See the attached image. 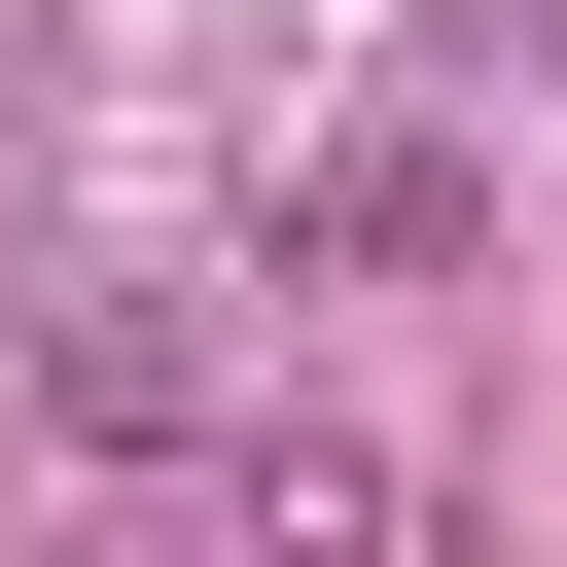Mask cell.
Masks as SVG:
<instances>
[{
  "label": "cell",
  "instance_id": "cell-3",
  "mask_svg": "<svg viewBox=\"0 0 567 567\" xmlns=\"http://www.w3.org/2000/svg\"><path fill=\"white\" fill-rule=\"evenodd\" d=\"M496 71H567V0H496Z\"/></svg>",
  "mask_w": 567,
  "mask_h": 567
},
{
  "label": "cell",
  "instance_id": "cell-1",
  "mask_svg": "<svg viewBox=\"0 0 567 567\" xmlns=\"http://www.w3.org/2000/svg\"><path fill=\"white\" fill-rule=\"evenodd\" d=\"M213 567H425V461L390 425H248L213 461Z\"/></svg>",
  "mask_w": 567,
  "mask_h": 567
},
{
  "label": "cell",
  "instance_id": "cell-2",
  "mask_svg": "<svg viewBox=\"0 0 567 567\" xmlns=\"http://www.w3.org/2000/svg\"><path fill=\"white\" fill-rule=\"evenodd\" d=\"M319 248H354V284H425V248H461V142H425V106H390V142H319Z\"/></svg>",
  "mask_w": 567,
  "mask_h": 567
}]
</instances>
